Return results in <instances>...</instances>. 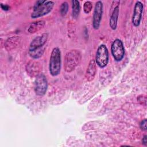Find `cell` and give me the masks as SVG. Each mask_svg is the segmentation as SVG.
Returning a JSON list of instances; mask_svg holds the SVG:
<instances>
[{
	"label": "cell",
	"instance_id": "18",
	"mask_svg": "<svg viewBox=\"0 0 147 147\" xmlns=\"http://www.w3.org/2000/svg\"><path fill=\"white\" fill-rule=\"evenodd\" d=\"M92 7V5L91 1H87L84 2L83 5V10L85 13L86 14L89 13L91 11Z\"/></svg>",
	"mask_w": 147,
	"mask_h": 147
},
{
	"label": "cell",
	"instance_id": "14",
	"mask_svg": "<svg viewBox=\"0 0 147 147\" xmlns=\"http://www.w3.org/2000/svg\"><path fill=\"white\" fill-rule=\"evenodd\" d=\"M45 25V22L42 20L37 21L36 22H34L29 25L28 31L30 33H34L40 29H41Z\"/></svg>",
	"mask_w": 147,
	"mask_h": 147
},
{
	"label": "cell",
	"instance_id": "12",
	"mask_svg": "<svg viewBox=\"0 0 147 147\" xmlns=\"http://www.w3.org/2000/svg\"><path fill=\"white\" fill-rule=\"evenodd\" d=\"M96 71V63L94 60H91L88 64L86 74V78L88 81H91L93 80Z\"/></svg>",
	"mask_w": 147,
	"mask_h": 147
},
{
	"label": "cell",
	"instance_id": "21",
	"mask_svg": "<svg viewBox=\"0 0 147 147\" xmlns=\"http://www.w3.org/2000/svg\"><path fill=\"white\" fill-rule=\"evenodd\" d=\"M1 9L3 10H5V11H7L9 10L10 9V7L7 5H3L2 3H1Z\"/></svg>",
	"mask_w": 147,
	"mask_h": 147
},
{
	"label": "cell",
	"instance_id": "3",
	"mask_svg": "<svg viewBox=\"0 0 147 147\" xmlns=\"http://www.w3.org/2000/svg\"><path fill=\"white\" fill-rule=\"evenodd\" d=\"M109 62V51L106 46L104 44H101L98 48L95 63L100 68L105 67Z\"/></svg>",
	"mask_w": 147,
	"mask_h": 147
},
{
	"label": "cell",
	"instance_id": "2",
	"mask_svg": "<svg viewBox=\"0 0 147 147\" xmlns=\"http://www.w3.org/2000/svg\"><path fill=\"white\" fill-rule=\"evenodd\" d=\"M81 60L80 53L77 50H71L67 53L64 60L65 70L68 72L72 71L79 64Z\"/></svg>",
	"mask_w": 147,
	"mask_h": 147
},
{
	"label": "cell",
	"instance_id": "22",
	"mask_svg": "<svg viewBox=\"0 0 147 147\" xmlns=\"http://www.w3.org/2000/svg\"><path fill=\"white\" fill-rule=\"evenodd\" d=\"M142 144H143L145 146H146V145H147V136H146V135H145V136H144V137L142 138Z\"/></svg>",
	"mask_w": 147,
	"mask_h": 147
},
{
	"label": "cell",
	"instance_id": "4",
	"mask_svg": "<svg viewBox=\"0 0 147 147\" xmlns=\"http://www.w3.org/2000/svg\"><path fill=\"white\" fill-rule=\"evenodd\" d=\"M48 81L43 74H39L36 76L34 80V90L35 93L38 96H43L47 92Z\"/></svg>",
	"mask_w": 147,
	"mask_h": 147
},
{
	"label": "cell",
	"instance_id": "10",
	"mask_svg": "<svg viewBox=\"0 0 147 147\" xmlns=\"http://www.w3.org/2000/svg\"><path fill=\"white\" fill-rule=\"evenodd\" d=\"M40 64L36 61L32 60L26 65V71L32 76H37L40 71Z\"/></svg>",
	"mask_w": 147,
	"mask_h": 147
},
{
	"label": "cell",
	"instance_id": "1",
	"mask_svg": "<svg viewBox=\"0 0 147 147\" xmlns=\"http://www.w3.org/2000/svg\"><path fill=\"white\" fill-rule=\"evenodd\" d=\"M49 69L50 74L55 76L59 74L61 69V52L59 48L55 47L51 52Z\"/></svg>",
	"mask_w": 147,
	"mask_h": 147
},
{
	"label": "cell",
	"instance_id": "7",
	"mask_svg": "<svg viewBox=\"0 0 147 147\" xmlns=\"http://www.w3.org/2000/svg\"><path fill=\"white\" fill-rule=\"evenodd\" d=\"M103 14V3L100 1L96 2L92 17V26L95 29H98L100 26Z\"/></svg>",
	"mask_w": 147,
	"mask_h": 147
},
{
	"label": "cell",
	"instance_id": "6",
	"mask_svg": "<svg viewBox=\"0 0 147 147\" xmlns=\"http://www.w3.org/2000/svg\"><path fill=\"white\" fill-rule=\"evenodd\" d=\"M54 6L53 1H46L37 9L33 11L31 14L32 18H36L48 14L51 11Z\"/></svg>",
	"mask_w": 147,
	"mask_h": 147
},
{
	"label": "cell",
	"instance_id": "13",
	"mask_svg": "<svg viewBox=\"0 0 147 147\" xmlns=\"http://www.w3.org/2000/svg\"><path fill=\"white\" fill-rule=\"evenodd\" d=\"M20 42V38L17 36H13L8 38L5 42V48L7 51H10L18 45Z\"/></svg>",
	"mask_w": 147,
	"mask_h": 147
},
{
	"label": "cell",
	"instance_id": "20",
	"mask_svg": "<svg viewBox=\"0 0 147 147\" xmlns=\"http://www.w3.org/2000/svg\"><path fill=\"white\" fill-rule=\"evenodd\" d=\"M47 1L44 0V1H41V0H39V1H37L36 2V3H34V7H33V10L37 9L38 7H39L41 5H42L43 3H44Z\"/></svg>",
	"mask_w": 147,
	"mask_h": 147
},
{
	"label": "cell",
	"instance_id": "19",
	"mask_svg": "<svg viewBox=\"0 0 147 147\" xmlns=\"http://www.w3.org/2000/svg\"><path fill=\"white\" fill-rule=\"evenodd\" d=\"M146 123H147V121L146 119H143L140 124V127L141 128V129L143 131H146L147 130V126H146Z\"/></svg>",
	"mask_w": 147,
	"mask_h": 147
},
{
	"label": "cell",
	"instance_id": "11",
	"mask_svg": "<svg viewBox=\"0 0 147 147\" xmlns=\"http://www.w3.org/2000/svg\"><path fill=\"white\" fill-rule=\"evenodd\" d=\"M119 3H118L113 7V11L111 14V16L109 21V24L111 29L113 30H115L117 28V21H118V18L119 16Z\"/></svg>",
	"mask_w": 147,
	"mask_h": 147
},
{
	"label": "cell",
	"instance_id": "15",
	"mask_svg": "<svg viewBox=\"0 0 147 147\" xmlns=\"http://www.w3.org/2000/svg\"><path fill=\"white\" fill-rule=\"evenodd\" d=\"M72 17L76 19L79 14L80 12V3L78 1L76 0H73L72 1Z\"/></svg>",
	"mask_w": 147,
	"mask_h": 147
},
{
	"label": "cell",
	"instance_id": "16",
	"mask_svg": "<svg viewBox=\"0 0 147 147\" xmlns=\"http://www.w3.org/2000/svg\"><path fill=\"white\" fill-rule=\"evenodd\" d=\"M44 51V48H42V47H41V48H40L34 51L29 52V53L32 58L38 59L42 55Z\"/></svg>",
	"mask_w": 147,
	"mask_h": 147
},
{
	"label": "cell",
	"instance_id": "17",
	"mask_svg": "<svg viewBox=\"0 0 147 147\" xmlns=\"http://www.w3.org/2000/svg\"><path fill=\"white\" fill-rule=\"evenodd\" d=\"M60 14L62 16H64L68 10V4L67 2H64L60 6Z\"/></svg>",
	"mask_w": 147,
	"mask_h": 147
},
{
	"label": "cell",
	"instance_id": "5",
	"mask_svg": "<svg viewBox=\"0 0 147 147\" xmlns=\"http://www.w3.org/2000/svg\"><path fill=\"white\" fill-rule=\"evenodd\" d=\"M111 52L113 57L116 61H121L125 56V48L122 41L115 39L111 44Z\"/></svg>",
	"mask_w": 147,
	"mask_h": 147
},
{
	"label": "cell",
	"instance_id": "8",
	"mask_svg": "<svg viewBox=\"0 0 147 147\" xmlns=\"http://www.w3.org/2000/svg\"><path fill=\"white\" fill-rule=\"evenodd\" d=\"M144 5L140 1H137L133 10V14L132 17V23L134 26H138L140 24L141 20Z\"/></svg>",
	"mask_w": 147,
	"mask_h": 147
},
{
	"label": "cell",
	"instance_id": "9",
	"mask_svg": "<svg viewBox=\"0 0 147 147\" xmlns=\"http://www.w3.org/2000/svg\"><path fill=\"white\" fill-rule=\"evenodd\" d=\"M48 34L47 33H43L40 36L34 38L30 44L29 52L34 51L40 48H41L46 43L48 39Z\"/></svg>",
	"mask_w": 147,
	"mask_h": 147
}]
</instances>
